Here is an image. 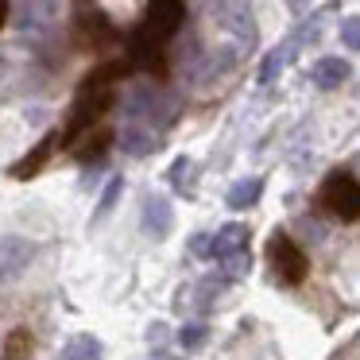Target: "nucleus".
I'll list each match as a JSON object with an SVG mask.
<instances>
[{
  "mask_svg": "<svg viewBox=\"0 0 360 360\" xmlns=\"http://www.w3.org/2000/svg\"><path fill=\"white\" fill-rule=\"evenodd\" d=\"M109 109H112V86H94V82H82L78 97H74V109H70V120H66L63 143H74L82 132H89V128H94Z\"/></svg>",
  "mask_w": 360,
  "mask_h": 360,
  "instance_id": "obj_1",
  "label": "nucleus"
},
{
  "mask_svg": "<svg viewBox=\"0 0 360 360\" xmlns=\"http://www.w3.org/2000/svg\"><path fill=\"white\" fill-rule=\"evenodd\" d=\"M318 202L326 205L333 217L356 221V217H360V186H356V174H352V171H333L326 182H321Z\"/></svg>",
  "mask_w": 360,
  "mask_h": 360,
  "instance_id": "obj_2",
  "label": "nucleus"
},
{
  "mask_svg": "<svg viewBox=\"0 0 360 360\" xmlns=\"http://www.w3.org/2000/svg\"><path fill=\"white\" fill-rule=\"evenodd\" d=\"M267 256H271V267H275V279L287 283V287H298V283L306 279V271H310V259H306V252L295 244V236L287 233H275L271 244H267Z\"/></svg>",
  "mask_w": 360,
  "mask_h": 360,
  "instance_id": "obj_3",
  "label": "nucleus"
},
{
  "mask_svg": "<svg viewBox=\"0 0 360 360\" xmlns=\"http://www.w3.org/2000/svg\"><path fill=\"white\" fill-rule=\"evenodd\" d=\"M182 20H186V0H151L148 16H143V24L136 32H143L155 43H167L182 27Z\"/></svg>",
  "mask_w": 360,
  "mask_h": 360,
  "instance_id": "obj_4",
  "label": "nucleus"
},
{
  "mask_svg": "<svg viewBox=\"0 0 360 360\" xmlns=\"http://www.w3.org/2000/svg\"><path fill=\"white\" fill-rule=\"evenodd\" d=\"M35 244L24 236H0V283H12L32 267Z\"/></svg>",
  "mask_w": 360,
  "mask_h": 360,
  "instance_id": "obj_5",
  "label": "nucleus"
},
{
  "mask_svg": "<svg viewBox=\"0 0 360 360\" xmlns=\"http://www.w3.org/2000/svg\"><path fill=\"white\" fill-rule=\"evenodd\" d=\"M248 236H252V233H248V225L233 221V225H225L217 236H210V256L217 259V264H221L225 256H236V252L248 248Z\"/></svg>",
  "mask_w": 360,
  "mask_h": 360,
  "instance_id": "obj_6",
  "label": "nucleus"
},
{
  "mask_svg": "<svg viewBox=\"0 0 360 360\" xmlns=\"http://www.w3.org/2000/svg\"><path fill=\"white\" fill-rule=\"evenodd\" d=\"M174 225V213H171V202L167 198H148V205H143V233L148 236H167Z\"/></svg>",
  "mask_w": 360,
  "mask_h": 360,
  "instance_id": "obj_7",
  "label": "nucleus"
},
{
  "mask_svg": "<svg viewBox=\"0 0 360 360\" xmlns=\"http://www.w3.org/2000/svg\"><path fill=\"white\" fill-rule=\"evenodd\" d=\"M55 143H58V136H47V140H39V143H35V151H27V155L20 159L16 167H12V179H35V174L47 167V159L55 155Z\"/></svg>",
  "mask_w": 360,
  "mask_h": 360,
  "instance_id": "obj_8",
  "label": "nucleus"
},
{
  "mask_svg": "<svg viewBox=\"0 0 360 360\" xmlns=\"http://www.w3.org/2000/svg\"><path fill=\"white\" fill-rule=\"evenodd\" d=\"M32 352H35V341H32V329L24 326H16L0 345V360H32Z\"/></svg>",
  "mask_w": 360,
  "mask_h": 360,
  "instance_id": "obj_9",
  "label": "nucleus"
},
{
  "mask_svg": "<svg viewBox=\"0 0 360 360\" xmlns=\"http://www.w3.org/2000/svg\"><path fill=\"white\" fill-rule=\"evenodd\" d=\"M58 360H101V341L89 337V333H78V337H70V341L63 345Z\"/></svg>",
  "mask_w": 360,
  "mask_h": 360,
  "instance_id": "obj_10",
  "label": "nucleus"
},
{
  "mask_svg": "<svg viewBox=\"0 0 360 360\" xmlns=\"http://www.w3.org/2000/svg\"><path fill=\"white\" fill-rule=\"evenodd\" d=\"M78 27H82L86 35H94V43H109L112 35H117V32H112V24L101 16V12H97V8L89 12V8H86V0H82V12H78Z\"/></svg>",
  "mask_w": 360,
  "mask_h": 360,
  "instance_id": "obj_11",
  "label": "nucleus"
},
{
  "mask_svg": "<svg viewBox=\"0 0 360 360\" xmlns=\"http://www.w3.org/2000/svg\"><path fill=\"white\" fill-rule=\"evenodd\" d=\"M345 78H349V66H345L341 58H321V63L314 66V82H318L321 89H333V86H341Z\"/></svg>",
  "mask_w": 360,
  "mask_h": 360,
  "instance_id": "obj_12",
  "label": "nucleus"
},
{
  "mask_svg": "<svg viewBox=\"0 0 360 360\" xmlns=\"http://www.w3.org/2000/svg\"><path fill=\"white\" fill-rule=\"evenodd\" d=\"M259 194H264V182L259 179L236 182V186L229 190V205H233V210H252V205L259 202Z\"/></svg>",
  "mask_w": 360,
  "mask_h": 360,
  "instance_id": "obj_13",
  "label": "nucleus"
},
{
  "mask_svg": "<svg viewBox=\"0 0 360 360\" xmlns=\"http://www.w3.org/2000/svg\"><path fill=\"white\" fill-rule=\"evenodd\" d=\"M112 143V132L109 128H97V136H89L86 140V148H78L74 155L82 159V163H89V159H97V155H105V148Z\"/></svg>",
  "mask_w": 360,
  "mask_h": 360,
  "instance_id": "obj_14",
  "label": "nucleus"
},
{
  "mask_svg": "<svg viewBox=\"0 0 360 360\" xmlns=\"http://www.w3.org/2000/svg\"><path fill=\"white\" fill-rule=\"evenodd\" d=\"M210 337V329L202 326V321H190V326H182V333H179V345L182 349H198V345Z\"/></svg>",
  "mask_w": 360,
  "mask_h": 360,
  "instance_id": "obj_15",
  "label": "nucleus"
},
{
  "mask_svg": "<svg viewBox=\"0 0 360 360\" xmlns=\"http://www.w3.org/2000/svg\"><path fill=\"white\" fill-rule=\"evenodd\" d=\"M190 171H194V163H190V159H179V163L171 167V179H174V186H179V190L190 186Z\"/></svg>",
  "mask_w": 360,
  "mask_h": 360,
  "instance_id": "obj_16",
  "label": "nucleus"
},
{
  "mask_svg": "<svg viewBox=\"0 0 360 360\" xmlns=\"http://www.w3.org/2000/svg\"><path fill=\"white\" fill-rule=\"evenodd\" d=\"M117 194H120V179H112V182H109V190L101 194V205H97V213H101V217L112 210V205H117Z\"/></svg>",
  "mask_w": 360,
  "mask_h": 360,
  "instance_id": "obj_17",
  "label": "nucleus"
},
{
  "mask_svg": "<svg viewBox=\"0 0 360 360\" xmlns=\"http://www.w3.org/2000/svg\"><path fill=\"white\" fill-rule=\"evenodd\" d=\"M190 252H194V256H210V236L198 233L194 240H190Z\"/></svg>",
  "mask_w": 360,
  "mask_h": 360,
  "instance_id": "obj_18",
  "label": "nucleus"
},
{
  "mask_svg": "<svg viewBox=\"0 0 360 360\" xmlns=\"http://www.w3.org/2000/svg\"><path fill=\"white\" fill-rule=\"evenodd\" d=\"M345 43H349V47H356V20H349V24H345Z\"/></svg>",
  "mask_w": 360,
  "mask_h": 360,
  "instance_id": "obj_19",
  "label": "nucleus"
},
{
  "mask_svg": "<svg viewBox=\"0 0 360 360\" xmlns=\"http://www.w3.org/2000/svg\"><path fill=\"white\" fill-rule=\"evenodd\" d=\"M4 20H8V0H0V27H4Z\"/></svg>",
  "mask_w": 360,
  "mask_h": 360,
  "instance_id": "obj_20",
  "label": "nucleus"
}]
</instances>
